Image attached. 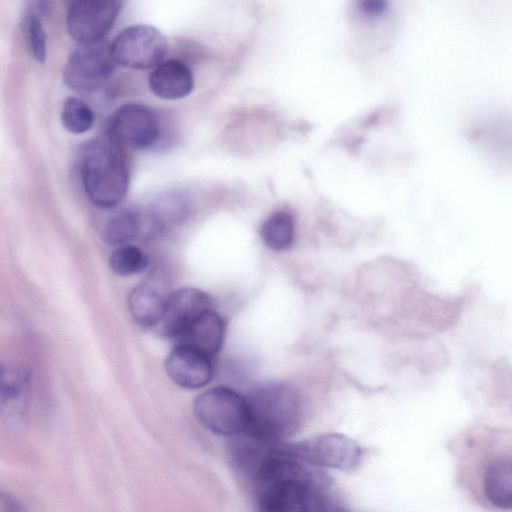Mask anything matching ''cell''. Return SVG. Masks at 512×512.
<instances>
[{
    "instance_id": "obj_5",
    "label": "cell",
    "mask_w": 512,
    "mask_h": 512,
    "mask_svg": "<svg viewBox=\"0 0 512 512\" xmlns=\"http://www.w3.org/2000/svg\"><path fill=\"white\" fill-rule=\"evenodd\" d=\"M289 452L312 467L352 471L363 457L362 447L340 433H324L295 444H287Z\"/></svg>"
},
{
    "instance_id": "obj_17",
    "label": "cell",
    "mask_w": 512,
    "mask_h": 512,
    "mask_svg": "<svg viewBox=\"0 0 512 512\" xmlns=\"http://www.w3.org/2000/svg\"><path fill=\"white\" fill-rule=\"evenodd\" d=\"M142 229L140 215L128 209L112 214L104 223L101 235L108 244L126 245L135 239Z\"/></svg>"
},
{
    "instance_id": "obj_15",
    "label": "cell",
    "mask_w": 512,
    "mask_h": 512,
    "mask_svg": "<svg viewBox=\"0 0 512 512\" xmlns=\"http://www.w3.org/2000/svg\"><path fill=\"white\" fill-rule=\"evenodd\" d=\"M167 296L147 283L134 287L128 296V309L134 321L143 327L159 325L165 312Z\"/></svg>"
},
{
    "instance_id": "obj_8",
    "label": "cell",
    "mask_w": 512,
    "mask_h": 512,
    "mask_svg": "<svg viewBox=\"0 0 512 512\" xmlns=\"http://www.w3.org/2000/svg\"><path fill=\"white\" fill-rule=\"evenodd\" d=\"M108 137L119 146L147 149L158 141V115L148 106L127 103L117 108L107 121Z\"/></svg>"
},
{
    "instance_id": "obj_12",
    "label": "cell",
    "mask_w": 512,
    "mask_h": 512,
    "mask_svg": "<svg viewBox=\"0 0 512 512\" xmlns=\"http://www.w3.org/2000/svg\"><path fill=\"white\" fill-rule=\"evenodd\" d=\"M150 90L159 98L177 100L186 97L194 87L190 69L181 61L168 60L159 64L150 73Z\"/></svg>"
},
{
    "instance_id": "obj_21",
    "label": "cell",
    "mask_w": 512,
    "mask_h": 512,
    "mask_svg": "<svg viewBox=\"0 0 512 512\" xmlns=\"http://www.w3.org/2000/svg\"><path fill=\"white\" fill-rule=\"evenodd\" d=\"M61 120L66 130L74 134H81L92 127L94 115L84 101L69 97L63 104Z\"/></svg>"
},
{
    "instance_id": "obj_10",
    "label": "cell",
    "mask_w": 512,
    "mask_h": 512,
    "mask_svg": "<svg viewBox=\"0 0 512 512\" xmlns=\"http://www.w3.org/2000/svg\"><path fill=\"white\" fill-rule=\"evenodd\" d=\"M212 310V300L204 291L183 287L167 295L160 332L176 340L190 325Z\"/></svg>"
},
{
    "instance_id": "obj_2",
    "label": "cell",
    "mask_w": 512,
    "mask_h": 512,
    "mask_svg": "<svg viewBox=\"0 0 512 512\" xmlns=\"http://www.w3.org/2000/svg\"><path fill=\"white\" fill-rule=\"evenodd\" d=\"M245 398L249 421L244 433L268 443H278L299 429L303 403L293 387L264 383L251 389Z\"/></svg>"
},
{
    "instance_id": "obj_18",
    "label": "cell",
    "mask_w": 512,
    "mask_h": 512,
    "mask_svg": "<svg viewBox=\"0 0 512 512\" xmlns=\"http://www.w3.org/2000/svg\"><path fill=\"white\" fill-rule=\"evenodd\" d=\"M260 235L263 242L276 251L288 248L294 238V219L287 211L271 214L261 225Z\"/></svg>"
},
{
    "instance_id": "obj_9",
    "label": "cell",
    "mask_w": 512,
    "mask_h": 512,
    "mask_svg": "<svg viewBox=\"0 0 512 512\" xmlns=\"http://www.w3.org/2000/svg\"><path fill=\"white\" fill-rule=\"evenodd\" d=\"M121 10L114 0H78L70 4L66 24L69 34L81 44L101 41Z\"/></svg>"
},
{
    "instance_id": "obj_7",
    "label": "cell",
    "mask_w": 512,
    "mask_h": 512,
    "mask_svg": "<svg viewBox=\"0 0 512 512\" xmlns=\"http://www.w3.org/2000/svg\"><path fill=\"white\" fill-rule=\"evenodd\" d=\"M111 45L104 41L81 44L70 54L63 79L71 89L92 91L109 80L115 70Z\"/></svg>"
},
{
    "instance_id": "obj_3",
    "label": "cell",
    "mask_w": 512,
    "mask_h": 512,
    "mask_svg": "<svg viewBox=\"0 0 512 512\" xmlns=\"http://www.w3.org/2000/svg\"><path fill=\"white\" fill-rule=\"evenodd\" d=\"M79 170L84 190L97 207L110 209L125 197L129 170L120 146L109 137H97L80 149Z\"/></svg>"
},
{
    "instance_id": "obj_24",
    "label": "cell",
    "mask_w": 512,
    "mask_h": 512,
    "mask_svg": "<svg viewBox=\"0 0 512 512\" xmlns=\"http://www.w3.org/2000/svg\"><path fill=\"white\" fill-rule=\"evenodd\" d=\"M341 512H344V511H341Z\"/></svg>"
},
{
    "instance_id": "obj_23",
    "label": "cell",
    "mask_w": 512,
    "mask_h": 512,
    "mask_svg": "<svg viewBox=\"0 0 512 512\" xmlns=\"http://www.w3.org/2000/svg\"><path fill=\"white\" fill-rule=\"evenodd\" d=\"M0 512H28L25 507L15 498L9 495H1Z\"/></svg>"
},
{
    "instance_id": "obj_22",
    "label": "cell",
    "mask_w": 512,
    "mask_h": 512,
    "mask_svg": "<svg viewBox=\"0 0 512 512\" xmlns=\"http://www.w3.org/2000/svg\"><path fill=\"white\" fill-rule=\"evenodd\" d=\"M387 2L383 0H364L359 3L361 12L369 17L381 15L387 9Z\"/></svg>"
},
{
    "instance_id": "obj_14",
    "label": "cell",
    "mask_w": 512,
    "mask_h": 512,
    "mask_svg": "<svg viewBox=\"0 0 512 512\" xmlns=\"http://www.w3.org/2000/svg\"><path fill=\"white\" fill-rule=\"evenodd\" d=\"M224 336V320L217 312L210 310L190 325L176 339V344L191 346L214 358L222 347Z\"/></svg>"
},
{
    "instance_id": "obj_4",
    "label": "cell",
    "mask_w": 512,
    "mask_h": 512,
    "mask_svg": "<svg viewBox=\"0 0 512 512\" xmlns=\"http://www.w3.org/2000/svg\"><path fill=\"white\" fill-rule=\"evenodd\" d=\"M194 413L211 432L236 436L246 431L249 421L245 396L225 386L204 391L194 401Z\"/></svg>"
},
{
    "instance_id": "obj_11",
    "label": "cell",
    "mask_w": 512,
    "mask_h": 512,
    "mask_svg": "<svg viewBox=\"0 0 512 512\" xmlns=\"http://www.w3.org/2000/svg\"><path fill=\"white\" fill-rule=\"evenodd\" d=\"M213 359L188 345L176 344L165 360V370L171 380L186 389L206 386L212 379Z\"/></svg>"
},
{
    "instance_id": "obj_19",
    "label": "cell",
    "mask_w": 512,
    "mask_h": 512,
    "mask_svg": "<svg viewBox=\"0 0 512 512\" xmlns=\"http://www.w3.org/2000/svg\"><path fill=\"white\" fill-rule=\"evenodd\" d=\"M41 3H29L24 10V30L31 55L40 63L46 60V35L41 20Z\"/></svg>"
},
{
    "instance_id": "obj_20",
    "label": "cell",
    "mask_w": 512,
    "mask_h": 512,
    "mask_svg": "<svg viewBox=\"0 0 512 512\" xmlns=\"http://www.w3.org/2000/svg\"><path fill=\"white\" fill-rule=\"evenodd\" d=\"M109 263L117 275L130 276L142 272L148 265V258L138 246L126 244L112 253Z\"/></svg>"
},
{
    "instance_id": "obj_1",
    "label": "cell",
    "mask_w": 512,
    "mask_h": 512,
    "mask_svg": "<svg viewBox=\"0 0 512 512\" xmlns=\"http://www.w3.org/2000/svg\"><path fill=\"white\" fill-rule=\"evenodd\" d=\"M282 442L270 446L254 472L258 512H341L327 479Z\"/></svg>"
},
{
    "instance_id": "obj_6",
    "label": "cell",
    "mask_w": 512,
    "mask_h": 512,
    "mask_svg": "<svg viewBox=\"0 0 512 512\" xmlns=\"http://www.w3.org/2000/svg\"><path fill=\"white\" fill-rule=\"evenodd\" d=\"M110 45L115 62L133 69L157 67L167 52L165 36L155 27L146 24L125 28Z\"/></svg>"
},
{
    "instance_id": "obj_13",
    "label": "cell",
    "mask_w": 512,
    "mask_h": 512,
    "mask_svg": "<svg viewBox=\"0 0 512 512\" xmlns=\"http://www.w3.org/2000/svg\"><path fill=\"white\" fill-rule=\"evenodd\" d=\"M483 490L491 505L501 510L512 509V453L492 458L483 473Z\"/></svg>"
},
{
    "instance_id": "obj_16",
    "label": "cell",
    "mask_w": 512,
    "mask_h": 512,
    "mask_svg": "<svg viewBox=\"0 0 512 512\" xmlns=\"http://www.w3.org/2000/svg\"><path fill=\"white\" fill-rule=\"evenodd\" d=\"M190 213L187 195L179 191L165 192L151 204L149 220L157 229L173 227L185 221Z\"/></svg>"
}]
</instances>
